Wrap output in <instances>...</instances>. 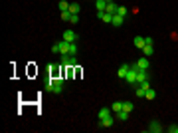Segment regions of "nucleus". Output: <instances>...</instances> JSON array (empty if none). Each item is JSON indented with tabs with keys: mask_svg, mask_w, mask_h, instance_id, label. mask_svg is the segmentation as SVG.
<instances>
[{
	"mask_svg": "<svg viewBox=\"0 0 178 133\" xmlns=\"http://www.w3.org/2000/svg\"><path fill=\"white\" fill-rule=\"evenodd\" d=\"M137 71H139V68H137V66H131V70L127 71L125 80L129 81V84H135V86H137Z\"/></svg>",
	"mask_w": 178,
	"mask_h": 133,
	"instance_id": "f257e3e1",
	"label": "nucleus"
},
{
	"mask_svg": "<svg viewBox=\"0 0 178 133\" xmlns=\"http://www.w3.org/2000/svg\"><path fill=\"white\" fill-rule=\"evenodd\" d=\"M52 91L54 93H61V91H63V78H54Z\"/></svg>",
	"mask_w": 178,
	"mask_h": 133,
	"instance_id": "f03ea898",
	"label": "nucleus"
},
{
	"mask_svg": "<svg viewBox=\"0 0 178 133\" xmlns=\"http://www.w3.org/2000/svg\"><path fill=\"white\" fill-rule=\"evenodd\" d=\"M57 50H60V54H69V50H71V42H66V40L57 42Z\"/></svg>",
	"mask_w": 178,
	"mask_h": 133,
	"instance_id": "7ed1b4c3",
	"label": "nucleus"
},
{
	"mask_svg": "<svg viewBox=\"0 0 178 133\" xmlns=\"http://www.w3.org/2000/svg\"><path fill=\"white\" fill-rule=\"evenodd\" d=\"M63 40H66V42H77V34L67 30V32H63Z\"/></svg>",
	"mask_w": 178,
	"mask_h": 133,
	"instance_id": "20e7f679",
	"label": "nucleus"
},
{
	"mask_svg": "<svg viewBox=\"0 0 178 133\" xmlns=\"http://www.w3.org/2000/svg\"><path fill=\"white\" fill-rule=\"evenodd\" d=\"M149 131L150 133H162V125H160L158 121H152V123L149 125Z\"/></svg>",
	"mask_w": 178,
	"mask_h": 133,
	"instance_id": "39448f33",
	"label": "nucleus"
},
{
	"mask_svg": "<svg viewBox=\"0 0 178 133\" xmlns=\"http://www.w3.org/2000/svg\"><path fill=\"white\" fill-rule=\"evenodd\" d=\"M149 78H146V70H139L137 71V86L139 84H143V81H146Z\"/></svg>",
	"mask_w": 178,
	"mask_h": 133,
	"instance_id": "423d86ee",
	"label": "nucleus"
},
{
	"mask_svg": "<svg viewBox=\"0 0 178 133\" xmlns=\"http://www.w3.org/2000/svg\"><path fill=\"white\" fill-rule=\"evenodd\" d=\"M111 125H113V115H109L105 119H99V127H111Z\"/></svg>",
	"mask_w": 178,
	"mask_h": 133,
	"instance_id": "0eeeda50",
	"label": "nucleus"
},
{
	"mask_svg": "<svg viewBox=\"0 0 178 133\" xmlns=\"http://www.w3.org/2000/svg\"><path fill=\"white\" fill-rule=\"evenodd\" d=\"M135 66L139 68V70H149V60H146V56H145V58H141V60H139Z\"/></svg>",
	"mask_w": 178,
	"mask_h": 133,
	"instance_id": "6e6552de",
	"label": "nucleus"
},
{
	"mask_svg": "<svg viewBox=\"0 0 178 133\" xmlns=\"http://www.w3.org/2000/svg\"><path fill=\"white\" fill-rule=\"evenodd\" d=\"M117 8H119V6L115 4V2H107V8H105V12H109V14L115 16V14H117Z\"/></svg>",
	"mask_w": 178,
	"mask_h": 133,
	"instance_id": "1a4fd4ad",
	"label": "nucleus"
},
{
	"mask_svg": "<svg viewBox=\"0 0 178 133\" xmlns=\"http://www.w3.org/2000/svg\"><path fill=\"white\" fill-rule=\"evenodd\" d=\"M95 6H97V12H105V8H107V0H95Z\"/></svg>",
	"mask_w": 178,
	"mask_h": 133,
	"instance_id": "9d476101",
	"label": "nucleus"
},
{
	"mask_svg": "<svg viewBox=\"0 0 178 133\" xmlns=\"http://www.w3.org/2000/svg\"><path fill=\"white\" fill-rule=\"evenodd\" d=\"M129 70H131V66H129V64H123V66L119 68V78H125Z\"/></svg>",
	"mask_w": 178,
	"mask_h": 133,
	"instance_id": "9b49d317",
	"label": "nucleus"
},
{
	"mask_svg": "<svg viewBox=\"0 0 178 133\" xmlns=\"http://www.w3.org/2000/svg\"><path fill=\"white\" fill-rule=\"evenodd\" d=\"M135 46L139 48V50H143V48H145V38H143V36H135Z\"/></svg>",
	"mask_w": 178,
	"mask_h": 133,
	"instance_id": "f8f14e48",
	"label": "nucleus"
},
{
	"mask_svg": "<svg viewBox=\"0 0 178 133\" xmlns=\"http://www.w3.org/2000/svg\"><path fill=\"white\" fill-rule=\"evenodd\" d=\"M99 18L103 20V22H111V20H113V14H109V12H99Z\"/></svg>",
	"mask_w": 178,
	"mask_h": 133,
	"instance_id": "ddd939ff",
	"label": "nucleus"
},
{
	"mask_svg": "<svg viewBox=\"0 0 178 133\" xmlns=\"http://www.w3.org/2000/svg\"><path fill=\"white\" fill-rule=\"evenodd\" d=\"M123 20H125L123 16L115 14V16H113V20H111V24H113V26H121V24H123Z\"/></svg>",
	"mask_w": 178,
	"mask_h": 133,
	"instance_id": "4468645a",
	"label": "nucleus"
},
{
	"mask_svg": "<svg viewBox=\"0 0 178 133\" xmlns=\"http://www.w3.org/2000/svg\"><path fill=\"white\" fill-rule=\"evenodd\" d=\"M152 52H155V50H152V46H150V44H145V48H143V54L149 58V56H152Z\"/></svg>",
	"mask_w": 178,
	"mask_h": 133,
	"instance_id": "2eb2a0df",
	"label": "nucleus"
},
{
	"mask_svg": "<svg viewBox=\"0 0 178 133\" xmlns=\"http://www.w3.org/2000/svg\"><path fill=\"white\" fill-rule=\"evenodd\" d=\"M111 115V109H107V107H103V109H99V119H105Z\"/></svg>",
	"mask_w": 178,
	"mask_h": 133,
	"instance_id": "dca6fc26",
	"label": "nucleus"
},
{
	"mask_svg": "<svg viewBox=\"0 0 178 133\" xmlns=\"http://www.w3.org/2000/svg\"><path fill=\"white\" fill-rule=\"evenodd\" d=\"M117 117L121 119V121H127V119H129V111H125V109L117 111Z\"/></svg>",
	"mask_w": 178,
	"mask_h": 133,
	"instance_id": "f3484780",
	"label": "nucleus"
},
{
	"mask_svg": "<svg viewBox=\"0 0 178 133\" xmlns=\"http://www.w3.org/2000/svg\"><path fill=\"white\" fill-rule=\"evenodd\" d=\"M123 109V101H115V103H113V107H111V111H115V113H117V111H121Z\"/></svg>",
	"mask_w": 178,
	"mask_h": 133,
	"instance_id": "a211bd4d",
	"label": "nucleus"
},
{
	"mask_svg": "<svg viewBox=\"0 0 178 133\" xmlns=\"http://www.w3.org/2000/svg\"><path fill=\"white\" fill-rule=\"evenodd\" d=\"M145 97H146V100H155V97H156V91L149 87V90H146V95H145Z\"/></svg>",
	"mask_w": 178,
	"mask_h": 133,
	"instance_id": "6ab92c4d",
	"label": "nucleus"
},
{
	"mask_svg": "<svg viewBox=\"0 0 178 133\" xmlns=\"http://www.w3.org/2000/svg\"><path fill=\"white\" fill-rule=\"evenodd\" d=\"M123 109L131 113V111H133V103H131V101H123Z\"/></svg>",
	"mask_w": 178,
	"mask_h": 133,
	"instance_id": "aec40b11",
	"label": "nucleus"
},
{
	"mask_svg": "<svg viewBox=\"0 0 178 133\" xmlns=\"http://www.w3.org/2000/svg\"><path fill=\"white\" fill-rule=\"evenodd\" d=\"M69 12L71 14H79V4H69Z\"/></svg>",
	"mask_w": 178,
	"mask_h": 133,
	"instance_id": "412c9836",
	"label": "nucleus"
},
{
	"mask_svg": "<svg viewBox=\"0 0 178 133\" xmlns=\"http://www.w3.org/2000/svg\"><path fill=\"white\" fill-rule=\"evenodd\" d=\"M61 20H63V22H69V16H71V12H69V10H66V12H61Z\"/></svg>",
	"mask_w": 178,
	"mask_h": 133,
	"instance_id": "4be33fe9",
	"label": "nucleus"
},
{
	"mask_svg": "<svg viewBox=\"0 0 178 133\" xmlns=\"http://www.w3.org/2000/svg\"><path fill=\"white\" fill-rule=\"evenodd\" d=\"M127 12H129V10H127L125 6H119V8H117V14H119V16H123V18L127 16Z\"/></svg>",
	"mask_w": 178,
	"mask_h": 133,
	"instance_id": "5701e85b",
	"label": "nucleus"
},
{
	"mask_svg": "<svg viewBox=\"0 0 178 133\" xmlns=\"http://www.w3.org/2000/svg\"><path fill=\"white\" fill-rule=\"evenodd\" d=\"M60 10H61V12H66V10H69V4H67L66 0H61V2H60Z\"/></svg>",
	"mask_w": 178,
	"mask_h": 133,
	"instance_id": "b1692460",
	"label": "nucleus"
},
{
	"mask_svg": "<svg viewBox=\"0 0 178 133\" xmlns=\"http://www.w3.org/2000/svg\"><path fill=\"white\" fill-rule=\"evenodd\" d=\"M137 95H139V97H145V95H146V90H143L141 86H137Z\"/></svg>",
	"mask_w": 178,
	"mask_h": 133,
	"instance_id": "393cba45",
	"label": "nucleus"
},
{
	"mask_svg": "<svg viewBox=\"0 0 178 133\" xmlns=\"http://www.w3.org/2000/svg\"><path fill=\"white\" fill-rule=\"evenodd\" d=\"M69 22L71 24H77V22H79V14H71L69 16Z\"/></svg>",
	"mask_w": 178,
	"mask_h": 133,
	"instance_id": "a878e982",
	"label": "nucleus"
},
{
	"mask_svg": "<svg viewBox=\"0 0 178 133\" xmlns=\"http://www.w3.org/2000/svg\"><path fill=\"white\" fill-rule=\"evenodd\" d=\"M166 129H168L170 133H178V125H168Z\"/></svg>",
	"mask_w": 178,
	"mask_h": 133,
	"instance_id": "bb28decb",
	"label": "nucleus"
},
{
	"mask_svg": "<svg viewBox=\"0 0 178 133\" xmlns=\"http://www.w3.org/2000/svg\"><path fill=\"white\" fill-rule=\"evenodd\" d=\"M52 52H54V54H60V50H57V44H54V46H52Z\"/></svg>",
	"mask_w": 178,
	"mask_h": 133,
	"instance_id": "cd10ccee",
	"label": "nucleus"
}]
</instances>
